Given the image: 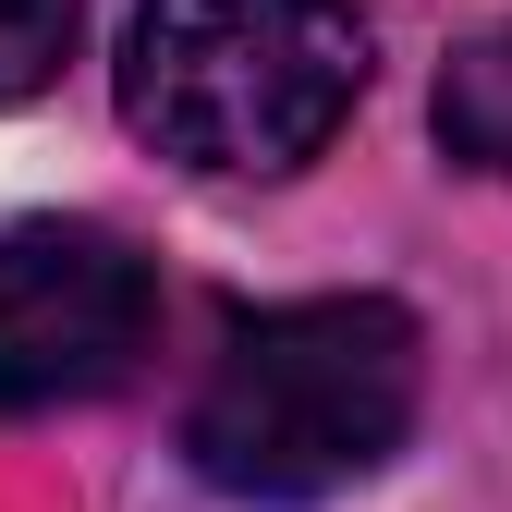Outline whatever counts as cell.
Instances as JSON below:
<instances>
[{
  "label": "cell",
  "mask_w": 512,
  "mask_h": 512,
  "mask_svg": "<svg viewBox=\"0 0 512 512\" xmlns=\"http://www.w3.org/2000/svg\"><path fill=\"white\" fill-rule=\"evenodd\" d=\"M415 391H427V342L391 293L269 305L208 354L196 403H183V452L220 500L293 512L391 464L415 427Z\"/></svg>",
  "instance_id": "cell-1"
},
{
  "label": "cell",
  "mask_w": 512,
  "mask_h": 512,
  "mask_svg": "<svg viewBox=\"0 0 512 512\" xmlns=\"http://www.w3.org/2000/svg\"><path fill=\"white\" fill-rule=\"evenodd\" d=\"M366 98L354 0H135L122 25V122L220 183L305 171Z\"/></svg>",
  "instance_id": "cell-2"
},
{
  "label": "cell",
  "mask_w": 512,
  "mask_h": 512,
  "mask_svg": "<svg viewBox=\"0 0 512 512\" xmlns=\"http://www.w3.org/2000/svg\"><path fill=\"white\" fill-rule=\"evenodd\" d=\"M159 330L147 256L98 220H13L0 232V415L98 403Z\"/></svg>",
  "instance_id": "cell-3"
},
{
  "label": "cell",
  "mask_w": 512,
  "mask_h": 512,
  "mask_svg": "<svg viewBox=\"0 0 512 512\" xmlns=\"http://www.w3.org/2000/svg\"><path fill=\"white\" fill-rule=\"evenodd\" d=\"M439 147L488 183H512V25H476L439 61Z\"/></svg>",
  "instance_id": "cell-4"
},
{
  "label": "cell",
  "mask_w": 512,
  "mask_h": 512,
  "mask_svg": "<svg viewBox=\"0 0 512 512\" xmlns=\"http://www.w3.org/2000/svg\"><path fill=\"white\" fill-rule=\"evenodd\" d=\"M61 49H74V0H0V110L37 98L61 74Z\"/></svg>",
  "instance_id": "cell-5"
}]
</instances>
